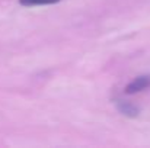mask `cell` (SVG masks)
Returning <instances> with one entry per match:
<instances>
[{"label": "cell", "instance_id": "obj_1", "mask_svg": "<svg viewBox=\"0 0 150 148\" xmlns=\"http://www.w3.org/2000/svg\"><path fill=\"white\" fill-rule=\"evenodd\" d=\"M150 87V76H140L137 79H134L127 87H125V92L128 95H133V93H137V92H142L144 89Z\"/></svg>", "mask_w": 150, "mask_h": 148}, {"label": "cell", "instance_id": "obj_2", "mask_svg": "<svg viewBox=\"0 0 150 148\" xmlns=\"http://www.w3.org/2000/svg\"><path fill=\"white\" fill-rule=\"evenodd\" d=\"M118 109H120V112H121L122 115L130 116V118H136V116L139 115V107H136L134 105H131V103H128V102L120 100V102H118Z\"/></svg>", "mask_w": 150, "mask_h": 148}, {"label": "cell", "instance_id": "obj_3", "mask_svg": "<svg viewBox=\"0 0 150 148\" xmlns=\"http://www.w3.org/2000/svg\"><path fill=\"white\" fill-rule=\"evenodd\" d=\"M60 0H19L22 6H42V4H52Z\"/></svg>", "mask_w": 150, "mask_h": 148}]
</instances>
